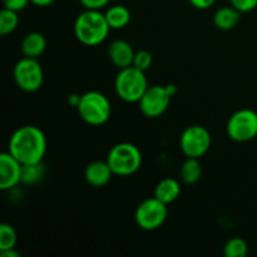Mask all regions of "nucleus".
<instances>
[{
	"label": "nucleus",
	"mask_w": 257,
	"mask_h": 257,
	"mask_svg": "<svg viewBox=\"0 0 257 257\" xmlns=\"http://www.w3.org/2000/svg\"><path fill=\"white\" fill-rule=\"evenodd\" d=\"M8 152L12 153L22 165L43 162L47 153V138L40 128L23 125L10 137Z\"/></svg>",
	"instance_id": "nucleus-1"
},
{
	"label": "nucleus",
	"mask_w": 257,
	"mask_h": 257,
	"mask_svg": "<svg viewBox=\"0 0 257 257\" xmlns=\"http://www.w3.org/2000/svg\"><path fill=\"white\" fill-rule=\"evenodd\" d=\"M110 28L100 10H88L80 13L74 22V35L78 42L87 47H95L108 38Z\"/></svg>",
	"instance_id": "nucleus-2"
},
{
	"label": "nucleus",
	"mask_w": 257,
	"mask_h": 257,
	"mask_svg": "<svg viewBox=\"0 0 257 257\" xmlns=\"http://www.w3.org/2000/svg\"><path fill=\"white\" fill-rule=\"evenodd\" d=\"M148 85L146 72L131 67L119 69L114 79V90L118 97L127 103H138L146 93Z\"/></svg>",
	"instance_id": "nucleus-3"
},
{
	"label": "nucleus",
	"mask_w": 257,
	"mask_h": 257,
	"mask_svg": "<svg viewBox=\"0 0 257 257\" xmlns=\"http://www.w3.org/2000/svg\"><path fill=\"white\" fill-rule=\"evenodd\" d=\"M114 176L127 177L137 172L142 166L140 148L130 142H122L110 148L105 160Z\"/></svg>",
	"instance_id": "nucleus-4"
},
{
	"label": "nucleus",
	"mask_w": 257,
	"mask_h": 257,
	"mask_svg": "<svg viewBox=\"0 0 257 257\" xmlns=\"http://www.w3.org/2000/svg\"><path fill=\"white\" fill-rule=\"evenodd\" d=\"M77 110L87 124L102 125L112 115V103L103 93L90 90L82 94Z\"/></svg>",
	"instance_id": "nucleus-5"
},
{
	"label": "nucleus",
	"mask_w": 257,
	"mask_h": 257,
	"mask_svg": "<svg viewBox=\"0 0 257 257\" xmlns=\"http://www.w3.org/2000/svg\"><path fill=\"white\" fill-rule=\"evenodd\" d=\"M15 84L27 93H34L42 88L44 82V72L35 58H22L18 60L13 70Z\"/></svg>",
	"instance_id": "nucleus-6"
},
{
	"label": "nucleus",
	"mask_w": 257,
	"mask_h": 257,
	"mask_svg": "<svg viewBox=\"0 0 257 257\" xmlns=\"http://www.w3.org/2000/svg\"><path fill=\"white\" fill-rule=\"evenodd\" d=\"M167 206L155 196L142 201L135 212V221L138 227L145 231H155L162 227L167 220Z\"/></svg>",
	"instance_id": "nucleus-7"
},
{
	"label": "nucleus",
	"mask_w": 257,
	"mask_h": 257,
	"mask_svg": "<svg viewBox=\"0 0 257 257\" xmlns=\"http://www.w3.org/2000/svg\"><path fill=\"white\" fill-rule=\"evenodd\" d=\"M230 140L238 143L250 142L257 137V113L252 109H240L233 113L226 125Z\"/></svg>",
	"instance_id": "nucleus-8"
},
{
	"label": "nucleus",
	"mask_w": 257,
	"mask_h": 257,
	"mask_svg": "<svg viewBox=\"0 0 257 257\" xmlns=\"http://www.w3.org/2000/svg\"><path fill=\"white\" fill-rule=\"evenodd\" d=\"M212 138L207 128L202 125H190L182 132L180 138V147L187 158H198L206 155L211 148Z\"/></svg>",
	"instance_id": "nucleus-9"
},
{
	"label": "nucleus",
	"mask_w": 257,
	"mask_h": 257,
	"mask_svg": "<svg viewBox=\"0 0 257 257\" xmlns=\"http://www.w3.org/2000/svg\"><path fill=\"white\" fill-rule=\"evenodd\" d=\"M173 95L167 85H151L138 102L140 110L147 118H158L168 109Z\"/></svg>",
	"instance_id": "nucleus-10"
},
{
	"label": "nucleus",
	"mask_w": 257,
	"mask_h": 257,
	"mask_svg": "<svg viewBox=\"0 0 257 257\" xmlns=\"http://www.w3.org/2000/svg\"><path fill=\"white\" fill-rule=\"evenodd\" d=\"M23 165L7 151L0 155V190L12 191L22 183Z\"/></svg>",
	"instance_id": "nucleus-11"
},
{
	"label": "nucleus",
	"mask_w": 257,
	"mask_h": 257,
	"mask_svg": "<svg viewBox=\"0 0 257 257\" xmlns=\"http://www.w3.org/2000/svg\"><path fill=\"white\" fill-rule=\"evenodd\" d=\"M135 55V49L125 40H113L109 47H108V57H109V60L118 69H123V68L133 65Z\"/></svg>",
	"instance_id": "nucleus-12"
},
{
	"label": "nucleus",
	"mask_w": 257,
	"mask_h": 257,
	"mask_svg": "<svg viewBox=\"0 0 257 257\" xmlns=\"http://www.w3.org/2000/svg\"><path fill=\"white\" fill-rule=\"evenodd\" d=\"M114 173L110 170L107 161H93L85 167L84 178L92 187L100 188L110 182Z\"/></svg>",
	"instance_id": "nucleus-13"
},
{
	"label": "nucleus",
	"mask_w": 257,
	"mask_h": 257,
	"mask_svg": "<svg viewBox=\"0 0 257 257\" xmlns=\"http://www.w3.org/2000/svg\"><path fill=\"white\" fill-rule=\"evenodd\" d=\"M20 49L24 57L38 59L47 49V40L42 33L32 32L25 35L24 39L22 40Z\"/></svg>",
	"instance_id": "nucleus-14"
},
{
	"label": "nucleus",
	"mask_w": 257,
	"mask_h": 257,
	"mask_svg": "<svg viewBox=\"0 0 257 257\" xmlns=\"http://www.w3.org/2000/svg\"><path fill=\"white\" fill-rule=\"evenodd\" d=\"M181 195V185L175 178H163L155 188V197L166 205L175 202Z\"/></svg>",
	"instance_id": "nucleus-15"
},
{
	"label": "nucleus",
	"mask_w": 257,
	"mask_h": 257,
	"mask_svg": "<svg viewBox=\"0 0 257 257\" xmlns=\"http://www.w3.org/2000/svg\"><path fill=\"white\" fill-rule=\"evenodd\" d=\"M242 13L231 5V7L220 8L213 15V24L220 30H231L238 24Z\"/></svg>",
	"instance_id": "nucleus-16"
},
{
	"label": "nucleus",
	"mask_w": 257,
	"mask_h": 257,
	"mask_svg": "<svg viewBox=\"0 0 257 257\" xmlns=\"http://www.w3.org/2000/svg\"><path fill=\"white\" fill-rule=\"evenodd\" d=\"M105 19L110 29L119 30L127 27L131 23V12L124 5H113L104 13Z\"/></svg>",
	"instance_id": "nucleus-17"
},
{
	"label": "nucleus",
	"mask_w": 257,
	"mask_h": 257,
	"mask_svg": "<svg viewBox=\"0 0 257 257\" xmlns=\"http://www.w3.org/2000/svg\"><path fill=\"white\" fill-rule=\"evenodd\" d=\"M180 177L186 185H195L202 177V166L198 158H186L180 170Z\"/></svg>",
	"instance_id": "nucleus-18"
},
{
	"label": "nucleus",
	"mask_w": 257,
	"mask_h": 257,
	"mask_svg": "<svg viewBox=\"0 0 257 257\" xmlns=\"http://www.w3.org/2000/svg\"><path fill=\"white\" fill-rule=\"evenodd\" d=\"M45 176V166L43 162L23 165L22 183L27 186H34L39 183Z\"/></svg>",
	"instance_id": "nucleus-19"
},
{
	"label": "nucleus",
	"mask_w": 257,
	"mask_h": 257,
	"mask_svg": "<svg viewBox=\"0 0 257 257\" xmlns=\"http://www.w3.org/2000/svg\"><path fill=\"white\" fill-rule=\"evenodd\" d=\"M18 25H19L18 12L3 8V10L0 12V35L7 37V35L12 34L17 29Z\"/></svg>",
	"instance_id": "nucleus-20"
},
{
	"label": "nucleus",
	"mask_w": 257,
	"mask_h": 257,
	"mask_svg": "<svg viewBox=\"0 0 257 257\" xmlns=\"http://www.w3.org/2000/svg\"><path fill=\"white\" fill-rule=\"evenodd\" d=\"M248 253V246L241 237H233L226 242L223 247L225 257H246Z\"/></svg>",
	"instance_id": "nucleus-21"
},
{
	"label": "nucleus",
	"mask_w": 257,
	"mask_h": 257,
	"mask_svg": "<svg viewBox=\"0 0 257 257\" xmlns=\"http://www.w3.org/2000/svg\"><path fill=\"white\" fill-rule=\"evenodd\" d=\"M18 242L17 231L9 223L0 225V251L15 248Z\"/></svg>",
	"instance_id": "nucleus-22"
},
{
	"label": "nucleus",
	"mask_w": 257,
	"mask_h": 257,
	"mask_svg": "<svg viewBox=\"0 0 257 257\" xmlns=\"http://www.w3.org/2000/svg\"><path fill=\"white\" fill-rule=\"evenodd\" d=\"M152 63L153 57L148 50H138V52H136L135 60H133V67L146 72V70L150 69Z\"/></svg>",
	"instance_id": "nucleus-23"
},
{
	"label": "nucleus",
	"mask_w": 257,
	"mask_h": 257,
	"mask_svg": "<svg viewBox=\"0 0 257 257\" xmlns=\"http://www.w3.org/2000/svg\"><path fill=\"white\" fill-rule=\"evenodd\" d=\"M230 3L240 13L252 12L257 7V0H230Z\"/></svg>",
	"instance_id": "nucleus-24"
},
{
	"label": "nucleus",
	"mask_w": 257,
	"mask_h": 257,
	"mask_svg": "<svg viewBox=\"0 0 257 257\" xmlns=\"http://www.w3.org/2000/svg\"><path fill=\"white\" fill-rule=\"evenodd\" d=\"M29 3L30 0H3V7L5 9H10L19 13L22 10H24Z\"/></svg>",
	"instance_id": "nucleus-25"
},
{
	"label": "nucleus",
	"mask_w": 257,
	"mask_h": 257,
	"mask_svg": "<svg viewBox=\"0 0 257 257\" xmlns=\"http://www.w3.org/2000/svg\"><path fill=\"white\" fill-rule=\"evenodd\" d=\"M80 4L88 10H102L109 4L110 0H79Z\"/></svg>",
	"instance_id": "nucleus-26"
},
{
	"label": "nucleus",
	"mask_w": 257,
	"mask_h": 257,
	"mask_svg": "<svg viewBox=\"0 0 257 257\" xmlns=\"http://www.w3.org/2000/svg\"><path fill=\"white\" fill-rule=\"evenodd\" d=\"M190 4L192 5L193 8L196 9H200V10H206V9H210L213 4H215L216 0H188Z\"/></svg>",
	"instance_id": "nucleus-27"
},
{
	"label": "nucleus",
	"mask_w": 257,
	"mask_h": 257,
	"mask_svg": "<svg viewBox=\"0 0 257 257\" xmlns=\"http://www.w3.org/2000/svg\"><path fill=\"white\" fill-rule=\"evenodd\" d=\"M80 97H82V95H79V94H70L69 97H68V103H69L72 107L77 108L78 104H79V102H80Z\"/></svg>",
	"instance_id": "nucleus-28"
},
{
	"label": "nucleus",
	"mask_w": 257,
	"mask_h": 257,
	"mask_svg": "<svg viewBox=\"0 0 257 257\" xmlns=\"http://www.w3.org/2000/svg\"><path fill=\"white\" fill-rule=\"evenodd\" d=\"M0 255L2 257H22L19 252H18L15 248H10V250H5V251H0Z\"/></svg>",
	"instance_id": "nucleus-29"
},
{
	"label": "nucleus",
	"mask_w": 257,
	"mask_h": 257,
	"mask_svg": "<svg viewBox=\"0 0 257 257\" xmlns=\"http://www.w3.org/2000/svg\"><path fill=\"white\" fill-rule=\"evenodd\" d=\"M54 2L55 0H30V3L37 5V7H49Z\"/></svg>",
	"instance_id": "nucleus-30"
}]
</instances>
